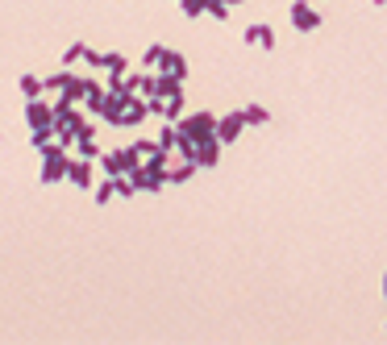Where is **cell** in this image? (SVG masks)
<instances>
[{"label": "cell", "mask_w": 387, "mask_h": 345, "mask_svg": "<svg viewBox=\"0 0 387 345\" xmlns=\"http://www.w3.org/2000/svg\"><path fill=\"white\" fill-rule=\"evenodd\" d=\"M175 125H179V137H192L196 146L204 137H217V112H183Z\"/></svg>", "instance_id": "cell-1"}, {"label": "cell", "mask_w": 387, "mask_h": 345, "mask_svg": "<svg viewBox=\"0 0 387 345\" xmlns=\"http://www.w3.org/2000/svg\"><path fill=\"white\" fill-rule=\"evenodd\" d=\"M67 171H71V154H67V146H50V150H42V171H38L42 183H58V179H67Z\"/></svg>", "instance_id": "cell-2"}, {"label": "cell", "mask_w": 387, "mask_h": 345, "mask_svg": "<svg viewBox=\"0 0 387 345\" xmlns=\"http://www.w3.org/2000/svg\"><path fill=\"white\" fill-rule=\"evenodd\" d=\"M288 17H292V25H296L300 33H313V29H321V12H317L308 0H296V4L288 8Z\"/></svg>", "instance_id": "cell-3"}, {"label": "cell", "mask_w": 387, "mask_h": 345, "mask_svg": "<svg viewBox=\"0 0 387 345\" xmlns=\"http://www.w3.org/2000/svg\"><path fill=\"white\" fill-rule=\"evenodd\" d=\"M25 121H29V129L54 125V104H50L46 96H33V100H25Z\"/></svg>", "instance_id": "cell-4"}, {"label": "cell", "mask_w": 387, "mask_h": 345, "mask_svg": "<svg viewBox=\"0 0 387 345\" xmlns=\"http://www.w3.org/2000/svg\"><path fill=\"white\" fill-rule=\"evenodd\" d=\"M71 146H75V154H79V158H92V162L104 154V150L96 146V125H92V121H83V125L75 129V142H71Z\"/></svg>", "instance_id": "cell-5"}, {"label": "cell", "mask_w": 387, "mask_h": 345, "mask_svg": "<svg viewBox=\"0 0 387 345\" xmlns=\"http://www.w3.org/2000/svg\"><path fill=\"white\" fill-rule=\"evenodd\" d=\"M242 129H246V117H242V108H238V112H221V117H217V137H221V146L238 142V137H242Z\"/></svg>", "instance_id": "cell-6"}, {"label": "cell", "mask_w": 387, "mask_h": 345, "mask_svg": "<svg viewBox=\"0 0 387 345\" xmlns=\"http://www.w3.org/2000/svg\"><path fill=\"white\" fill-rule=\"evenodd\" d=\"M67 183H75L79 192H88V187H96V167H92V158H71V171H67Z\"/></svg>", "instance_id": "cell-7"}, {"label": "cell", "mask_w": 387, "mask_h": 345, "mask_svg": "<svg viewBox=\"0 0 387 345\" xmlns=\"http://www.w3.org/2000/svg\"><path fill=\"white\" fill-rule=\"evenodd\" d=\"M129 96H133V92H108V96H104V108H100V117H104L108 125H117V129H121V117H125V104H129Z\"/></svg>", "instance_id": "cell-8"}, {"label": "cell", "mask_w": 387, "mask_h": 345, "mask_svg": "<svg viewBox=\"0 0 387 345\" xmlns=\"http://www.w3.org/2000/svg\"><path fill=\"white\" fill-rule=\"evenodd\" d=\"M246 42L258 50H275V29L267 21H254V25H246Z\"/></svg>", "instance_id": "cell-9"}, {"label": "cell", "mask_w": 387, "mask_h": 345, "mask_svg": "<svg viewBox=\"0 0 387 345\" xmlns=\"http://www.w3.org/2000/svg\"><path fill=\"white\" fill-rule=\"evenodd\" d=\"M154 71H163V75H171V79H179V83H183V79H188V58H183L179 50H167V54H163V62H158Z\"/></svg>", "instance_id": "cell-10"}, {"label": "cell", "mask_w": 387, "mask_h": 345, "mask_svg": "<svg viewBox=\"0 0 387 345\" xmlns=\"http://www.w3.org/2000/svg\"><path fill=\"white\" fill-rule=\"evenodd\" d=\"M217 158H221V137H204L196 146V162L200 167H217Z\"/></svg>", "instance_id": "cell-11"}, {"label": "cell", "mask_w": 387, "mask_h": 345, "mask_svg": "<svg viewBox=\"0 0 387 345\" xmlns=\"http://www.w3.org/2000/svg\"><path fill=\"white\" fill-rule=\"evenodd\" d=\"M200 171V162H192V158H183L179 167H167V183H188L192 175Z\"/></svg>", "instance_id": "cell-12"}, {"label": "cell", "mask_w": 387, "mask_h": 345, "mask_svg": "<svg viewBox=\"0 0 387 345\" xmlns=\"http://www.w3.org/2000/svg\"><path fill=\"white\" fill-rule=\"evenodd\" d=\"M71 79H75V71H54V75H46V79H42V87L54 96V92H67V87H71Z\"/></svg>", "instance_id": "cell-13"}, {"label": "cell", "mask_w": 387, "mask_h": 345, "mask_svg": "<svg viewBox=\"0 0 387 345\" xmlns=\"http://www.w3.org/2000/svg\"><path fill=\"white\" fill-rule=\"evenodd\" d=\"M17 83H21V96H25V100H33V96H46V87H42V75H29V71H25Z\"/></svg>", "instance_id": "cell-14"}, {"label": "cell", "mask_w": 387, "mask_h": 345, "mask_svg": "<svg viewBox=\"0 0 387 345\" xmlns=\"http://www.w3.org/2000/svg\"><path fill=\"white\" fill-rule=\"evenodd\" d=\"M117 158H121V175H133V171L142 167V154H138L133 146H121V150H117Z\"/></svg>", "instance_id": "cell-15"}, {"label": "cell", "mask_w": 387, "mask_h": 345, "mask_svg": "<svg viewBox=\"0 0 387 345\" xmlns=\"http://www.w3.org/2000/svg\"><path fill=\"white\" fill-rule=\"evenodd\" d=\"M104 71H117V75H129V58L117 54V50H104Z\"/></svg>", "instance_id": "cell-16"}, {"label": "cell", "mask_w": 387, "mask_h": 345, "mask_svg": "<svg viewBox=\"0 0 387 345\" xmlns=\"http://www.w3.org/2000/svg\"><path fill=\"white\" fill-rule=\"evenodd\" d=\"M92 196H96V204H108V200L117 196V183H113V175H104V179L92 187Z\"/></svg>", "instance_id": "cell-17"}, {"label": "cell", "mask_w": 387, "mask_h": 345, "mask_svg": "<svg viewBox=\"0 0 387 345\" xmlns=\"http://www.w3.org/2000/svg\"><path fill=\"white\" fill-rule=\"evenodd\" d=\"M242 117H246V125H267V121H271V112H267L263 104H246Z\"/></svg>", "instance_id": "cell-18"}, {"label": "cell", "mask_w": 387, "mask_h": 345, "mask_svg": "<svg viewBox=\"0 0 387 345\" xmlns=\"http://www.w3.org/2000/svg\"><path fill=\"white\" fill-rule=\"evenodd\" d=\"M163 54H167V46H163V42L146 46V50H142V67H158V62H163Z\"/></svg>", "instance_id": "cell-19"}, {"label": "cell", "mask_w": 387, "mask_h": 345, "mask_svg": "<svg viewBox=\"0 0 387 345\" xmlns=\"http://www.w3.org/2000/svg\"><path fill=\"white\" fill-rule=\"evenodd\" d=\"M204 12L217 21H229V0H204Z\"/></svg>", "instance_id": "cell-20"}, {"label": "cell", "mask_w": 387, "mask_h": 345, "mask_svg": "<svg viewBox=\"0 0 387 345\" xmlns=\"http://www.w3.org/2000/svg\"><path fill=\"white\" fill-rule=\"evenodd\" d=\"M83 50H88V42H71V46L63 50V62H67V67H71V62H79V58H83Z\"/></svg>", "instance_id": "cell-21"}, {"label": "cell", "mask_w": 387, "mask_h": 345, "mask_svg": "<svg viewBox=\"0 0 387 345\" xmlns=\"http://www.w3.org/2000/svg\"><path fill=\"white\" fill-rule=\"evenodd\" d=\"M133 150H138V154H142V162H146L150 154H158V142H150V137H138V142H133Z\"/></svg>", "instance_id": "cell-22"}, {"label": "cell", "mask_w": 387, "mask_h": 345, "mask_svg": "<svg viewBox=\"0 0 387 345\" xmlns=\"http://www.w3.org/2000/svg\"><path fill=\"white\" fill-rule=\"evenodd\" d=\"M83 62H88L92 71H104V54H100V50H92V46L83 50Z\"/></svg>", "instance_id": "cell-23"}, {"label": "cell", "mask_w": 387, "mask_h": 345, "mask_svg": "<svg viewBox=\"0 0 387 345\" xmlns=\"http://www.w3.org/2000/svg\"><path fill=\"white\" fill-rule=\"evenodd\" d=\"M183 17H204V0H179Z\"/></svg>", "instance_id": "cell-24"}, {"label": "cell", "mask_w": 387, "mask_h": 345, "mask_svg": "<svg viewBox=\"0 0 387 345\" xmlns=\"http://www.w3.org/2000/svg\"><path fill=\"white\" fill-rule=\"evenodd\" d=\"M384 300H387V275H384Z\"/></svg>", "instance_id": "cell-25"}, {"label": "cell", "mask_w": 387, "mask_h": 345, "mask_svg": "<svg viewBox=\"0 0 387 345\" xmlns=\"http://www.w3.org/2000/svg\"><path fill=\"white\" fill-rule=\"evenodd\" d=\"M233 4H242V0H229V8H233Z\"/></svg>", "instance_id": "cell-26"}, {"label": "cell", "mask_w": 387, "mask_h": 345, "mask_svg": "<svg viewBox=\"0 0 387 345\" xmlns=\"http://www.w3.org/2000/svg\"><path fill=\"white\" fill-rule=\"evenodd\" d=\"M375 4H387V0H375Z\"/></svg>", "instance_id": "cell-27"}]
</instances>
